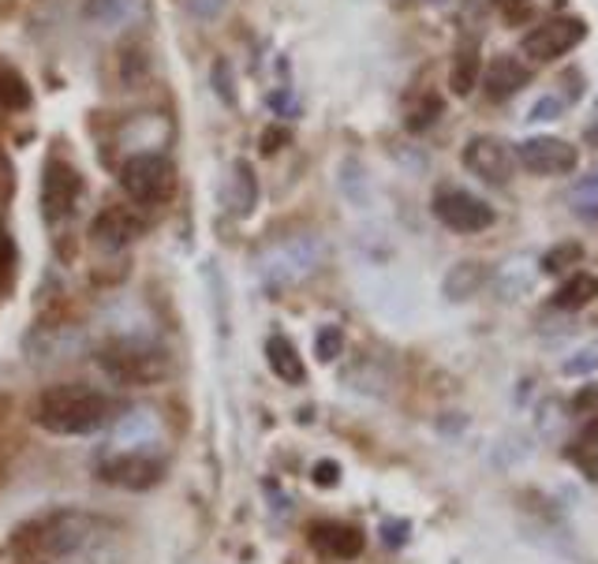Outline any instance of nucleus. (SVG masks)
I'll use <instances>...</instances> for the list:
<instances>
[{
    "mask_svg": "<svg viewBox=\"0 0 598 564\" xmlns=\"http://www.w3.org/2000/svg\"><path fill=\"white\" fill-rule=\"evenodd\" d=\"M112 411H117V404L101 389H91V385H49L38 396V404H34V422L41 430H49V434L83 437L109 427Z\"/></svg>",
    "mask_w": 598,
    "mask_h": 564,
    "instance_id": "f257e3e1",
    "label": "nucleus"
},
{
    "mask_svg": "<svg viewBox=\"0 0 598 564\" xmlns=\"http://www.w3.org/2000/svg\"><path fill=\"white\" fill-rule=\"evenodd\" d=\"M98 363L120 385H154L169 374L165 351L150 348L143 340H109L98 351Z\"/></svg>",
    "mask_w": 598,
    "mask_h": 564,
    "instance_id": "f03ea898",
    "label": "nucleus"
},
{
    "mask_svg": "<svg viewBox=\"0 0 598 564\" xmlns=\"http://www.w3.org/2000/svg\"><path fill=\"white\" fill-rule=\"evenodd\" d=\"M120 183L139 206H162L176 191V169L162 154H135L120 169Z\"/></svg>",
    "mask_w": 598,
    "mask_h": 564,
    "instance_id": "7ed1b4c3",
    "label": "nucleus"
},
{
    "mask_svg": "<svg viewBox=\"0 0 598 564\" xmlns=\"http://www.w3.org/2000/svg\"><path fill=\"white\" fill-rule=\"evenodd\" d=\"M430 209H434V217L448 232H461V236L487 232V228L494 225V209L464 188H442L434 195V202H430Z\"/></svg>",
    "mask_w": 598,
    "mask_h": 564,
    "instance_id": "20e7f679",
    "label": "nucleus"
},
{
    "mask_svg": "<svg viewBox=\"0 0 598 564\" xmlns=\"http://www.w3.org/2000/svg\"><path fill=\"white\" fill-rule=\"evenodd\" d=\"M584 38H587L584 20L561 15V20H550V23L535 26V31H527L524 41H521V49H524L527 60H535V64H547V60H558V57H565V52H573Z\"/></svg>",
    "mask_w": 598,
    "mask_h": 564,
    "instance_id": "39448f33",
    "label": "nucleus"
},
{
    "mask_svg": "<svg viewBox=\"0 0 598 564\" xmlns=\"http://www.w3.org/2000/svg\"><path fill=\"white\" fill-rule=\"evenodd\" d=\"M516 161L535 176H569L576 172L579 154L573 143H565L558 135H535L516 146Z\"/></svg>",
    "mask_w": 598,
    "mask_h": 564,
    "instance_id": "423d86ee",
    "label": "nucleus"
},
{
    "mask_svg": "<svg viewBox=\"0 0 598 564\" xmlns=\"http://www.w3.org/2000/svg\"><path fill=\"white\" fill-rule=\"evenodd\" d=\"M98 475L109 487L120 490H154L165 479V464L150 453H120L98 464Z\"/></svg>",
    "mask_w": 598,
    "mask_h": 564,
    "instance_id": "0eeeda50",
    "label": "nucleus"
},
{
    "mask_svg": "<svg viewBox=\"0 0 598 564\" xmlns=\"http://www.w3.org/2000/svg\"><path fill=\"white\" fill-rule=\"evenodd\" d=\"M31 550H46V553H72L79 550L86 539H91V524L75 513H64V516H49V519H38L31 527Z\"/></svg>",
    "mask_w": 598,
    "mask_h": 564,
    "instance_id": "6e6552de",
    "label": "nucleus"
},
{
    "mask_svg": "<svg viewBox=\"0 0 598 564\" xmlns=\"http://www.w3.org/2000/svg\"><path fill=\"white\" fill-rule=\"evenodd\" d=\"M464 165L479 176V180H490V183H505L513 176V165H516V154L509 149L501 139L494 135H475L468 146H464Z\"/></svg>",
    "mask_w": 598,
    "mask_h": 564,
    "instance_id": "1a4fd4ad",
    "label": "nucleus"
},
{
    "mask_svg": "<svg viewBox=\"0 0 598 564\" xmlns=\"http://www.w3.org/2000/svg\"><path fill=\"white\" fill-rule=\"evenodd\" d=\"M363 531L340 519H319L311 527V545L322 553L325 561H356L363 553Z\"/></svg>",
    "mask_w": 598,
    "mask_h": 564,
    "instance_id": "9d476101",
    "label": "nucleus"
},
{
    "mask_svg": "<svg viewBox=\"0 0 598 564\" xmlns=\"http://www.w3.org/2000/svg\"><path fill=\"white\" fill-rule=\"evenodd\" d=\"M79 172L64 161H49L46 169V183H41V206H46L49 221L57 217H72L75 202H79Z\"/></svg>",
    "mask_w": 598,
    "mask_h": 564,
    "instance_id": "9b49d317",
    "label": "nucleus"
},
{
    "mask_svg": "<svg viewBox=\"0 0 598 564\" xmlns=\"http://www.w3.org/2000/svg\"><path fill=\"white\" fill-rule=\"evenodd\" d=\"M146 221L139 214H131V209H120V206H105L98 217H94L91 225V236L94 243H101L105 251H120V247L135 243L139 236H143Z\"/></svg>",
    "mask_w": 598,
    "mask_h": 564,
    "instance_id": "f8f14e48",
    "label": "nucleus"
},
{
    "mask_svg": "<svg viewBox=\"0 0 598 564\" xmlns=\"http://www.w3.org/2000/svg\"><path fill=\"white\" fill-rule=\"evenodd\" d=\"M527 83H531V68L521 64L516 57H494L482 68V91L490 101H509Z\"/></svg>",
    "mask_w": 598,
    "mask_h": 564,
    "instance_id": "ddd939ff",
    "label": "nucleus"
},
{
    "mask_svg": "<svg viewBox=\"0 0 598 564\" xmlns=\"http://www.w3.org/2000/svg\"><path fill=\"white\" fill-rule=\"evenodd\" d=\"M479 79H482V52H479V41L468 38V41H461L453 52L448 91H453L456 98H468V94H475V86H479Z\"/></svg>",
    "mask_w": 598,
    "mask_h": 564,
    "instance_id": "4468645a",
    "label": "nucleus"
},
{
    "mask_svg": "<svg viewBox=\"0 0 598 564\" xmlns=\"http://www.w3.org/2000/svg\"><path fill=\"white\" fill-rule=\"evenodd\" d=\"M266 359H270V370H274L280 382L303 385V377H307L303 359H299L296 344L288 340V337H280V333H274V337L266 340Z\"/></svg>",
    "mask_w": 598,
    "mask_h": 564,
    "instance_id": "2eb2a0df",
    "label": "nucleus"
},
{
    "mask_svg": "<svg viewBox=\"0 0 598 564\" xmlns=\"http://www.w3.org/2000/svg\"><path fill=\"white\" fill-rule=\"evenodd\" d=\"M482 280H487V269H482L479 262H461V266H453L445 273L442 292H445V299L461 303V299H471L475 292H479Z\"/></svg>",
    "mask_w": 598,
    "mask_h": 564,
    "instance_id": "dca6fc26",
    "label": "nucleus"
},
{
    "mask_svg": "<svg viewBox=\"0 0 598 564\" xmlns=\"http://www.w3.org/2000/svg\"><path fill=\"white\" fill-rule=\"evenodd\" d=\"M595 299H598L595 273H573V277L553 292V307H561V311H579V307L595 303Z\"/></svg>",
    "mask_w": 598,
    "mask_h": 564,
    "instance_id": "f3484780",
    "label": "nucleus"
},
{
    "mask_svg": "<svg viewBox=\"0 0 598 564\" xmlns=\"http://www.w3.org/2000/svg\"><path fill=\"white\" fill-rule=\"evenodd\" d=\"M254 202H259V183H254V172L248 161L232 165V183H228V209L232 214H251Z\"/></svg>",
    "mask_w": 598,
    "mask_h": 564,
    "instance_id": "a211bd4d",
    "label": "nucleus"
},
{
    "mask_svg": "<svg viewBox=\"0 0 598 564\" xmlns=\"http://www.w3.org/2000/svg\"><path fill=\"white\" fill-rule=\"evenodd\" d=\"M26 105H31V86L23 83V75L12 68H0V109L23 112Z\"/></svg>",
    "mask_w": 598,
    "mask_h": 564,
    "instance_id": "6ab92c4d",
    "label": "nucleus"
},
{
    "mask_svg": "<svg viewBox=\"0 0 598 564\" xmlns=\"http://www.w3.org/2000/svg\"><path fill=\"white\" fill-rule=\"evenodd\" d=\"M135 12V0H86V20L98 26H117Z\"/></svg>",
    "mask_w": 598,
    "mask_h": 564,
    "instance_id": "aec40b11",
    "label": "nucleus"
},
{
    "mask_svg": "<svg viewBox=\"0 0 598 564\" xmlns=\"http://www.w3.org/2000/svg\"><path fill=\"white\" fill-rule=\"evenodd\" d=\"M579 259H584V247H579L576 240L569 243H553L547 254H542L539 269L542 273H565V269H576Z\"/></svg>",
    "mask_w": 598,
    "mask_h": 564,
    "instance_id": "412c9836",
    "label": "nucleus"
},
{
    "mask_svg": "<svg viewBox=\"0 0 598 564\" xmlns=\"http://www.w3.org/2000/svg\"><path fill=\"white\" fill-rule=\"evenodd\" d=\"M569 460H573L579 471H584V479L598 482V437L579 434L576 442L569 445Z\"/></svg>",
    "mask_w": 598,
    "mask_h": 564,
    "instance_id": "4be33fe9",
    "label": "nucleus"
},
{
    "mask_svg": "<svg viewBox=\"0 0 598 564\" xmlns=\"http://www.w3.org/2000/svg\"><path fill=\"white\" fill-rule=\"evenodd\" d=\"M438 117H442V98H434V94H423L416 105L408 109V117H404V123H408V131H427V128H434Z\"/></svg>",
    "mask_w": 598,
    "mask_h": 564,
    "instance_id": "5701e85b",
    "label": "nucleus"
},
{
    "mask_svg": "<svg viewBox=\"0 0 598 564\" xmlns=\"http://www.w3.org/2000/svg\"><path fill=\"white\" fill-rule=\"evenodd\" d=\"M573 209H576L579 217H587V221H598V172H591L587 180L576 183Z\"/></svg>",
    "mask_w": 598,
    "mask_h": 564,
    "instance_id": "b1692460",
    "label": "nucleus"
},
{
    "mask_svg": "<svg viewBox=\"0 0 598 564\" xmlns=\"http://www.w3.org/2000/svg\"><path fill=\"white\" fill-rule=\"evenodd\" d=\"M340 351H345V333H340L337 325H325V329H319V340H314V356H319L322 363H333Z\"/></svg>",
    "mask_w": 598,
    "mask_h": 564,
    "instance_id": "393cba45",
    "label": "nucleus"
},
{
    "mask_svg": "<svg viewBox=\"0 0 598 564\" xmlns=\"http://www.w3.org/2000/svg\"><path fill=\"white\" fill-rule=\"evenodd\" d=\"M311 479H314V487H322V490L337 487V482H340L337 460H319V464H314V471H311Z\"/></svg>",
    "mask_w": 598,
    "mask_h": 564,
    "instance_id": "a878e982",
    "label": "nucleus"
},
{
    "mask_svg": "<svg viewBox=\"0 0 598 564\" xmlns=\"http://www.w3.org/2000/svg\"><path fill=\"white\" fill-rule=\"evenodd\" d=\"M228 0H188V12L199 15V20H217L225 12Z\"/></svg>",
    "mask_w": 598,
    "mask_h": 564,
    "instance_id": "bb28decb",
    "label": "nucleus"
},
{
    "mask_svg": "<svg viewBox=\"0 0 598 564\" xmlns=\"http://www.w3.org/2000/svg\"><path fill=\"white\" fill-rule=\"evenodd\" d=\"M561 109H565V101H561V98H553V94H550V98H542V101L531 109V120H542V117L550 120V117H558Z\"/></svg>",
    "mask_w": 598,
    "mask_h": 564,
    "instance_id": "cd10ccee",
    "label": "nucleus"
},
{
    "mask_svg": "<svg viewBox=\"0 0 598 564\" xmlns=\"http://www.w3.org/2000/svg\"><path fill=\"white\" fill-rule=\"evenodd\" d=\"M288 143V131L285 128H270L266 135H262V154H277V146Z\"/></svg>",
    "mask_w": 598,
    "mask_h": 564,
    "instance_id": "c85d7f7f",
    "label": "nucleus"
},
{
    "mask_svg": "<svg viewBox=\"0 0 598 564\" xmlns=\"http://www.w3.org/2000/svg\"><path fill=\"white\" fill-rule=\"evenodd\" d=\"M15 266V247H12V236L4 232V228H0V269H12Z\"/></svg>",
    "mask_w": 598,
    "mask_h": 564,
    "instance_id": "c756f323",
    "label": "nucleus"
},
{
    "mask_svg": "<svg viewBox=\"0 0 598 564\" xmlns=\"http://www.w3.org/2000/svg\"><path fill=\"white\" fill-rule=\"evenodd\" d=\"M595 367H598V348L584 351V356H579V363H569L565 374H584V370H595Z\"/></svg>",
    "mask_w": 598,
    "mask_h": 564,
    "instance_id": "7c9ffc66",
    "label": "nucleus"
},
{
    "mask_svg": "<svg viewBox=\"0 0 598 564\" xmlns=\"http://www.w3.org/2000/svg\"><path fill=\"white\" fill-rule=\"evenodd\" d=\"M382 531H385V545H404V542H408V539H404V535H408V524H393V519H390Z\"/></svg>",
    "mask_w": 598,
    "mask_h": 564,
    "instance_id": "2f4dec72",
    "label": "nucleus"
},
{
    "mask_svg": "<svg viewBox=\"0 0 598 564\" xmlns=\"http://www.w3.org/2000/svg\"><path fill=\"white\" fill-rule=\"evenodd\" d=\"M214 83L222 86V98H225L228 105H232V101H236V98H232V79H228V68H225V64H217V68H214Z\"/></svg>",
    "mask_w": 598,
    "mask_h": 564,
    "instance_id": "473e14b6",
    "label": "nucleus"
},
{
    "mask_svg": "<svg viewBox=\"0 0 598 564\" xmlns=\"http://www.w3.org/2000/svg\"><path fill=\"white\" fill-rule=\"evenodd\" d=\"M527 15H531V4H527V0H521V4H505V20L509 23H524Z\"/></svg>",
    "mask_w": 598,
    "mask_h": 564,
    "instance_id": "72a5a7b5",
    "label": "nucleus"
},
{
    "mask_svg": "<svg viewBox=\"0 0 598 564\" xmlns=\"http://www.w3.org/2000/svg\"><path fill=\"white\" fill-rule=\"evenodd\" d=\"M579 434H591V437H598V416H595V419H587V422H584V430H579Z\"/></svg>",
    "mask_w": 598,
    "mask_h": 564,
    "instance_id": "f704fd0d",
    "label": "nucleus"
},
{
    "mask_svg": "<svg viewBox=\"0 0 598 564\" xmlns=\"http://www.w3.org/2000/svg\"><path fill=\"white\" fill-rule=\"evenodd\" d=\"M587 139H591V143H598V109H595V123H591V131H587Z\"/></svg>",
    "mask_w": 598,
    "mask_h": 564,
    "instance_id": "c9c22d12",
    "label": "nucleus"
},
{
    "mask_svg": "<svg viewBox=\"0 0 598 564\" xmlns=\"http://www.w3.org/2000/svg\"><path fill=\"white\" fill-rule=\"evenodd\" d=\"M430 4H442V0H430Z\"/></svg>",
    "mask_w": 598,
    "mask_h": 564,
    "instance_id": "e433bc0d",
    "label": "nucleus"
}]
</instances>
